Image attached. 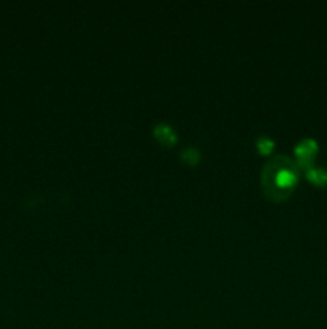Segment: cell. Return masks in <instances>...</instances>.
Returning a JSON list of instances; mask_svg holds the SVG:
<instances>
[{
  "mask_svg": "<svg viewBox=\"0 0 327 329\" xmlns=\"http://www.w3.org/2000/svg\"><path fill=\"white\" fill-rule=\"evenodd\" d=\"M274 169H270L268 175H270V191L281 195V193H287L291 189L295 182H297V172L294 169V166L291 164H284V166H273Z\"/></svg>",
  "mask_w": 327,
  "mask_h": 329,
  "instance_id": "6da1fadb",
  "label": "cell"
},
{
  "mask_svg": "<svg viewBox=\"0 0 327 329\" xmlns=\"http://www.w3.org/2000/svg\"><path fill=\"white\" fill-rule=\"evenodd\" d=\"M308 179L316 185H327V170L321 167H311L306 170Z\"/></svg>",
  "mask_w": 327,
  "mask_h": 329,
  "instance_id": "3957f363",
  "label": "cell"
},
{
  "mask_svg": "<svg viewBox=\"0 0 327 329\" xmlns=\"http://www.w3.org/2000/svg\"><path fill=\"white\" fill-rule=\"evenodd\" d=\"M273 146H274V143H273V140L270 137H260L257 140V148H258V151L261 154H268L270 151L273 149Z\"/></svg>",
  "mask_w": 327,
  "mask_h": 329,
  "instance_id": "277c9868",
  "label": "cell"
},
{
  "mask_svg": "<svg viewBox=\"0 0 327 329\" xmlns=\"http://www.w3.org/2000/svg\"><path fill=\"white\" fill-rule=\"evenodd\" d=\"M181 158H183V161H186L188 164H191V166H194V164L199 161V153L194 149V148H186V149H183V153H181Z\"/></svg>",
  "mask_w": 327,
  "mask_h": 329,
  "instance_id": "5b68a950",
  "label": "cell"
},
{
  "mask_svg": "<svg viewBox=\"0 0 327 329\" xmlns=\"http://www.w3.org/2000/svg\"><path fill=\"white\" fill-rule=\"evenodd\" d=\"M154 135L159 138L160 142L169 143V145H172L175 140H177V135L173 133V130L170 129V125H167V124H159V125H156Z\"/></svg>",
  "mask_w": 327,
  "mask_h": 329,
  "instance_id": "7a4b0ae2",
  "label": "cell"
}]
</instances>
